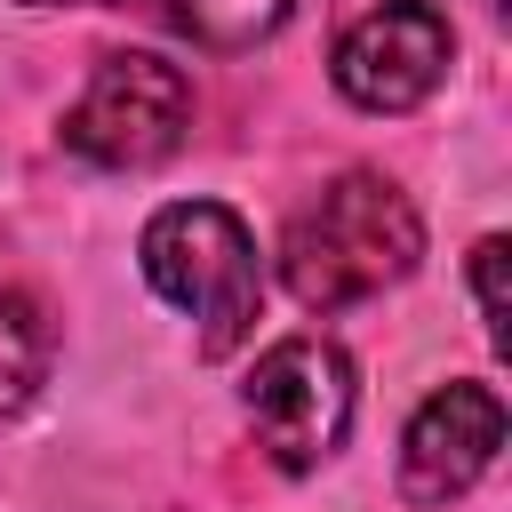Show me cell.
<instances>
[{
  "label": "cell",
  "mask_w": 512,
  "mask_h": 512,
  "mask_svg": "<svg viewBox=\"0 0 512 512\" xmlns=\"http://www.w3.org/2000/svg\"><path fill=\"white\" fill-rule=\"evenodd\" d=\"M424 256V216L416 200L376 176V168H344L328 176L280 232V280L304 312H344L368 304L384 288H400Z\"/></svg>",
  "instance_id": "1"
},
{
  "label": "cell",
  "mask_w": 512,
  "mask_h": 512,
  "mask_svg": "<svg viewBox=\"0 0 512 512\" xmlns=\"http://www.w3.org/2000/svg\"><path fill=\"white\" fill-rule=\"evenodd\" d=\"M136 264L144 280L192 312V352L200 360H232L248 336H256V312H264V256H256V232L224 208V200H168L144 240H136Z\"/></svg>",
  "instance_id": "2"
},
{
  "label": "cell",
  "mask_w": 512,
  "mask_h": 512,
  "mask_svg": "<svg viewBox=\"0 0 512 512\" xmlns=\"http://www.w3.org/2000/svg\"><path fill=\"white\" fill-rule=\"evenodd\" d=\"M184 136H192V80H184V64H168L152 48L96 56L88 88L64 112V152H80L96 168H160Z\"/></svg>",
  "instance_id": "3"
},
{
  "label": "cell",
  "mask_w": 512,
  "mask_h": 512,
  "mask_svg": "<svg viewBox=\"0 0 512 512\" xmlns=\"http://www.w3.org/2000/svg\"><path fill=\"white\" fill-rule=\"evenodd\" d=\"M240 408L280 472H320L352 432V360L328 336H280L256 352Z\"/></svg>",
  "instance_id": "4"
},
{
  "label": "cell",
  "mask_w": 512,
  "mask_h": 512,
  "mask_svg": "<svg viewBox=\"0 0 512 512\" xmlns=\"http://www.w3.org/2000/svg\"><path fill=\"white\" fill-rule=\"evenodd\" d=\"M448 56H456V32L432 0H376L336 32L328 80L360 112H416L448 80Z\"/></svg>",
  "instance_id": "5"
},
{
  "label": "cell",
  "mask_w": 512,
  "mask_h": 512,
  "mask_svg": "<svg viewBox=\"0 0 512 512\" xmlns=\"http://www.w3.org/2000/svg\"><path fill=\"white\" fill-rule=\"evenodd\" d=\"M496 448H504V392L480 376H456L400 432V496L408 504H456L464 488L488 480Z\"/></svg>",
  "instance_id": "6"
},
{
  "label": "cell",
  "mask_w": 512,
  "mask_h": 512,
  "mask_svg": "<svg viewBox=\"0 0 512 512\" xmlns=\"http://www.w3.org/2000/svg\"><path fill=\"white\" fill-rule=\"evenodd\" d=\"M288 8L296 0H168V24L208 56H240V48L272 40L288 24Z\"/></svg>",
  "instance_id": "7"
},
{
  "label": "cell",
  "mask_w": 512,
  "mask_h": 512,
  "mask_svg": "<svg viewBox=\"0 0 512 512\" xmlns=\"http://www.w3.org/2000/svg\"><path fill=\"white\" fill-rule=\"evenodd\" d=\"M48 352H56L48 312L32 296H0V424L32 408V392L48 376Z\"/></svg>",
  "instance_id": "8"
},
{
  "label": "cell",
  "mask_w": 512,
  "mask_h": 512,
  "mask_svg": "<svg viewBox=\"0 0 512 512\" xmlns=\"http://www.w3.org/2000/svg\"><path fill=\"white\" fill-rule=\"evenodd\" d=\"M472 304H480V328L504 336V232H488L472 248Z\"/></svg>",
  "instance_id": "9"
}]
</instances>
